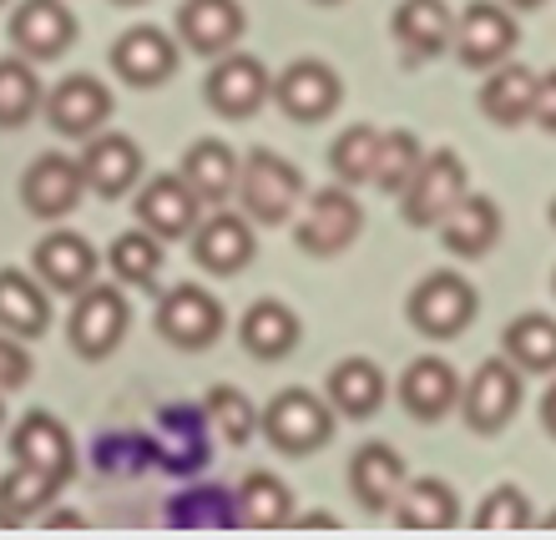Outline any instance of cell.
<instances>
[{"instance_id":"cell-1","label":"cell","mask_w":556,"mask_h":540,"mask_svg":"<svg viewBox=\"0 0 556 540\" xmlns=\"http://www.w3.org/2000/svg\"><path fill=\"white\" fill-rule=\"evenodd\" d=\"M258 429H264V439L278 454L304 460V454L324 450V445L334 439L339 414H334V404L324 395H314V389H278L264 404V414H258Z\"/></svg>"},{"instance_id":"cell-2","label":"cell","mask_w":556,"mask_h":540,"mask_svg":"<svg viewBox=\"0 0 556 540\" xmlns=\"http://www.w3.org/2000/svg\"><path fill=\"white\" fill-rule=\"evenodd\" d=\"M481 313V293L470 283L466 273H455V268H435V273H425L420 283L410 288L405 298V319L420 338H460L476 323Z\"/></svg>"},{"instance_id":"cell-3","label":"cell","mask_w":556,"mask_h":540,"mask_svg":"<svg viewBox=\"0 0 556 540\" xmlns=\"http://www.w3.org/2000/svg\"><path fill=\"white\" fill-rule=\"evenodd\" d=\"M299 203H304V172L289 157L268 152V146H253L243 157V172H238L243 218L258 222V228H278V222H289L299 213Z\"/></svg>"},{"instance_id":"cell-4","label":"cell","mask_w":556,"mask_h":540,"mask_svg":"<svg viewBox=\"0 0 556 540\" xmlns=\"http://www.w3.org/2000/svg\"><path fill=\"white\" fill-rule=\"evenodd\" d=\"M132 329V304L117 283H91L72 298V319H66V344L76 359L102 364L122 349V338Z\"/></svg>"},{"instance_id":"cell-5","label":"cell","mask_w":556,"mask_h":540,"mask_svg":"<svg viewBox=\"0 0 556 540\" xmlns=\"http://www.w3.org/2000/svg\"><path fill=\"white\" fill-rule=\"evenodd\" d=\"M466 192H470V172L460 162V152L455 146H435V152H425L410 188L400 192V218L410 228H440L455 207L466 203Z\"/></svg>"},{"instance_id":"cell-6","label":"cell","mask_w":556,"mask_h":540,"mask_svg":"<svg viewBox=\"0 0 556 540\" xmlns=\"http://www.w3.org/2000/svg\"><path fill=\"white\" fill-rule=\"evenodd\" d=\"M365 233V207L354 197V188L334 182V188H319L304 203V218L293 222V243L308 253V258H339L350 253Z\"/></svg>"},{"instance_id":"cell-7","label":"cell","mask_w":556,"mask_h":540,"mask_svg":"<svg viewBox=\"0 0 556 540\" xmlns=\"http://www.w3.org/2000/svg\"><path fill=\"white\" fill-rule=\"evenodd\" d=\"M521 399H527V380H521V369H516L506 353H496V359L476 364V374L460 384V420H466L470 435L491 439V435H501V429L516 420Z\"/></svg>"},{"instance_id":"cell-8","label":"cell","mask_w":556,"mask_h":540,"mask_svg":"<svg viewBox=\"0 0 556 540\" xmlns=\"http://www.w3.org/2000/svg\"><path fill=\"white\" fill-rule=\"evenodd\" d=\"M516 46H521V21H516L511 5H501V0H470L466 11L455 15L451 51L470 72H491L501 61H511Z\"/></svg>"},{"instance_id":"cell-9","label":"cell","mask_w":556,"mask_h":540,"mask_svg":"<svg viewBox=\"0 0 556 540\" xmlns=\"http://www.w3.org/2000/svg\"><path fill=\"white\" fill-rule=\"evenodd\" d=\"M152 323H157V334L167 338L173 349L203 353V349H213V344L223 338L228 313H223V304L207 288H198V283H177V288H167L157 298Z\"/></svg>"},{"instance_id":"cell-10","label":"cell","mask_w":556,"mask_h":540,"mask_svg":"<svg viewBox=\"0 0 556 540\" xmlns=\"http://www.w3.org/2000/svg\"><path fill=\"white\" fill-rule=\"evenodd\" d=\"M274 102L289 121L314 127V121H329L339 112V102H344V81H339V72L329 66V61L299 56L274 76Z\"/></svg>"},{"instance_id":"cell-11","label":"cell","mask_w":556,"mask_h":540,"mask_svg":"<svg viewBox=\"0 0 556 540\" xmlns=\"http://www.w3.org/2000/svg\"><path fill=\"white\" fill-rule=\"evenodd\" d=\"M112 106H117V97H112V87H106L102 76L72 72L46 91L41 112L56 137H81V142H87V137H97L106 121H112Z\"/></svg>"},{"instance_id":"cell-12","label":"cell","mask_w":556,"mask_h":540,"mask_svg":"<svg viewBox=\"0 0 556 540\" xmlns=\"http://www.w3.org/2000/svg\"><path fill=\"white\" fill-rule=\"evenodd\" d=\"M203 97L223 121H249L264 112V102H274V76H268V66L258 56L233 51V56L213 61V72L203 81Z\"/></svg>"},{"instance_id":"cell-13","label":"cell","mask_w":556,"mask_h":540,"mask_svg":"<svg viewBox=\"0 0 556 540\" xmlns=\"http://www.w3.org/2000/svg\"><path fill=\"white\" fill-rule=\"evenodd\" d=\"M81 197H87V172H81V157H66V152H41V157L21 172V203H26L30 218H41V222L72 218Z\"/></svg>"},{"instance_id":"cell-14","label":"cell","mask_w":556,"mask_h":540,"mask_svg":"<svg viewBox=\"0 0 556 540\" xmlns=\"http://www.w3.org/2000/svg\"><path fill=\"white\" fill-rule=\"evenodd\" d=\"M203 207L207 203L188 188V177H182V172H157V177H147V182H142L132 213H137V228L157 233L162 243H177V237L198 233Z\"/></svg>"},{"instance_id":"cell-15","label":"cell","mask_w":556,"mask_h":540,"mask_svg":"<svg viewBox=\"0 0 556 540\" xmlns=\"http://www.w3.org/2000/svg\"><path fill=\"white\" fill-rule=\"evenodd\" d=\"M106 61H112L117 81H127V87H137V91H152V87H162V81L177 76L182 41L167 36V30H157V26H132L112 41Z\"/></svg>"},{"instance_id":"cell-16","label":"cell","mask_w":556,"mask_h":540,"mask_svg":"<svg viewBox=\"0 0 556 540\" xmlns=\"http://www.w3.org/2000/svg\"><path fill=\"white\" fill-rule=\"evenodd\" d=\"M253 253H258V237H253V222L243 218V207H238V213L213 207V213L198 222V233H192V258L213 278L243 273V268L253 263Z\"/></svg>"},{"instance_id":"cell-17","label":"cell","mask_w":556,"mask_h":540,"mask_svg":"<svg viewBox=\"0 0 556 540\" xmlns=\"http://www.w3.org/2000/svg\"><path fill=\"white\" fill-rule=\"evenodd\" d=\"M243 30H249V15L238 0H182L177 5V41L192 56H228L243 41Z\"/></svg>"},{"instance_id":"cell-18","label":"cell","mask_w":556,"mask_h":540,"mask_svg":"<svg viewBox=\"0 0 556 540\" xmlns=\"http://www.w3.org/2000/svg\"><path fill=\"white\" fill-rule=\"evenodd\" d=\"M76 15L66 0H21L11 11V46L26 61H61L76 41Z\"/></svg>"},{"instance_id":"cell-19","label":"cell","mask_w":556,"mask_h":540,"mask_svg":"<svg viewBox=\"0 0 556 540\" xmlns=\"http://www.w3.org/2000/svg\"><path fill=\"white\" fill-rule=\"evenodd\" d=\"M460 384L466 380L455 374V364H445L435 353H420V359H410L405 374H400L395 399L415 424H440L451 409H460Z\"/></svg>"},{"instance_id":"cell-20","label":"cell","mask_w":556,"mask_h":540,"mask_svg":"<svg viewBox=\"0 0 556 540\" xmlns=\"http://www.w3.org/2000/svg\"><path fill=\"white\" fill-rule=\"evenodd\" d=\"M97 268H102L97 248H91L81 233H72V228L46 233L41 243H36V253H30V273L41 278L51 293H66V298L91 288V283H97Z\"/></svg>"},{"instance_id":"cell-21","label":"cell","mask_w":556,"mask_h":540,"mask_svg":"<svg viewBox=\"0 0 556 540\" xmlns=\"http://www.w3.org/2000/svg\"><path fill=\"white\" fill-rule=\"evenodd\" d=\"M405 480H410L405 454H400L395 445H384V439H369V445H359V450L350 454V490H354V500H359L369 515L395 511Z\"/></svg>"},{"instance_id":"cell-22","label":"cell","mask_w":556,"mask_h":540,"mask_svg":"<svg viewBox=\"0 0 556 540\" xmlns=\"http://www.w3.org/2000/svg\"><path fill=\"white\" fill-rule=\"evenodd\" d=\"M81 172H87V192L117 203L142 182V146L127 132H97L87 137V152H81Z\"/></svg>"},{"instance_id":"cell-23","label":"cell","mask_w":556,"mask_h":540,"mask_svg":"<svg viewBox=\"0 0 556 540\" xmlns=\"http://www.w3.org/2000/svg\"><path fill=\"white\" fill-rule=\"evenodd\" d=\"M536 91H542V72H531L527 61H501L491 66L476 91V106H481L485 121H496V127H527L531 112H536Z\"/></svg>"},{"instance_id":"cell-24","label":"cell","mask_w":556,"mask_h":540,"mask_svg":"<svg viewBox=\"0 0 556 540\" xmlns=\"http://www.w3.org/2000/svg\"><path fill=\"white\" fill-rule=\"evenodd\" d=\"M11 460L15 465H30V470H46L56 475L61 485L76 475V445L66 435V424L46 409H30L26 420L11 429Z\"/></svg>"},{"instance_id":"cell-25","label":"cell","mask_w":556,"mask_h":540,"mask_svg":"<svg viewBox=\"0 0 556 540\" xmlns=\"http://www.w3.org/2000/svg\"><path fill=\"white\" fill-rule=\"evenodd\" d=\"M390 30H395V41L410 66L445 56L455 46V15L445 0H400L395 15H390Z\"/></svg>"},{"instance_id":"cell-26","label":"cell","mask_w":556,"mask_h":540,"mask_svg":"<svg viewBox=\"0 0 556 540\" xmlns=\"http://www.w3.org/2000/svg\"><path fill=\"white\" fill-rule=\"evenodd\" d=\"M324 399L334 404L339 420H375L390 399V380H384V369L365 353H350V359H339L329 369V380H324Z\"/></svg>"},{"instance_id":"cell-27","label":"cell","mask_w":556,"mask_h":540,"mask_svg":"<svg viewBox=\"0 0 556 540\" xmlns=\"http://www.w3.org/2000/svg\"><path fill=\"white\" fill-rule=\"evenodd\" d=\"M299 338H304V323L293 313L283 298H258L249 304V313L238 319V344L258 359V364H278V359H289L299 349Z\"/></svg>"},{"instance_id":"cell-28","label":"cell","mask_w":556,"mask_h":540,"mask_svg":"<svg viewBox=\"0 0 556 540\" xmlns=\"http://www.w3.org/2000/svg\"><path fill=\"white\" fill-rule=\"evenodd\" d=\"M440 243H445L451 258H466V263H476V258H485V253H496L501 203L496 197H485V192H466V203L440 222Z\"/></svg>"},{"instance_id":"cell-29","label":"cell","mask_w":556,"mask_h":540,"mask_svg":"<svg viewBox=\"0 0 556 540\" xmlns=\"http://www.w3.org/2000/svg\"><path fill=\"white\" fill-rule=\"evenodd\" d=\"M177 172L188 177V188L203 197L207 207H223L228 197H238V172H243V157L223 137H198V142L182 152V167Z\"/></svg>"},{"instance_id":"cell-30","label":"cell","mask_w":556,"mask_h":540,"mask_svg":"<svg viewBox=\"0 0 556 540\" xmlns=\"http://www.w3.org/2000/svg\"><path fill=\"white\" fill-rule=\"evenodd\" d=\"M0 329L15 338H41L51 329V288L26 268H0Z\"/></svg>"},{"instance_id":"cell-31","label":"cell","mask_w":556,"mask_h":540,"mask_svg":"<svg viewBox=\"0 0 556 540\" xmlns=\"http://www.w3.org/2000/svg\"><path fill=\"white\" fill-rule=\"evenodd\" d=\"M390 515L405 530H451L460 526V496H455V485L435 480V475H415V480H405Z\"/></svg>"},{"instance_id":"cell-32","label":"cell","mask_w":556,"mask_h":540,"mask_svg":"<svg viewBox=\"0 0 556 540\" xmlns=\"http://www.w3.org/2000/svg\"><path fill=\"white\" fill-rule=\"evenodd\" d=\"M233 515L238 526L249 530H278V526H293V496L289 485L268 475V470H249L243 485L233 490Z\"/></svg>"},{"instance_id":"cell-33","label":"cell","mask_w":556,"mask_h":540,"mask_svg":"<svg viewBox=\"0 0 556 540\" xmlns=\"http://www.w3.org/2000/svg\"><path fill=\"white\" fill-rule=\"evenodd\" d=\"M501 353L521 374H556V319L552 313H521L501 329Z\"/></svg>"},{"instance_id":"cell-34","label":"cell","mask_w":556,"mask_h":540,"mask_svg":"<svg viewBox=\"0 0 556 540\" xmlns=\"http://www.w3.org/2000/svg\"><path fill=\"white\" fill-rule=\"evenodd\" d=\"M41 106H46V87H41V76H36V61H26L21 51L0 56V132L30 127V117Z\"/></svg>"},{"instance_id":"cell-35","label":"cell","mask_w":556,"mask_h":540,"mask_svg":"<svg viewBox=\"0 0 556 540\" xmlns=\"http://www.w3.org/2000/svg\"><path fill=\"white\" fill-rule=\"evenodd\" d=\"M380 142H384V132L380 127H369V121L344 127V132L334 137V146H329V172H334V182H344V188H369Z\"/></svg>"},{"instance_id":"cell-36","label":"cell","mask_w":556,"mask_h":540,"mask_svg":"<svg viewBox=\"0 0 556 540\" xmlns=\"http://www.w3.org/2000/svg\"><path fill=\"white\" fill-rule=\"evenodd\" d=\"M106 263H112V278L127 283V288H152L162 278V237L147 233V228H132V233L112 237V253H106Z\"/></svg>"},{"instance_id":"cell-37","label":"cell","mask_w":556,"mask_h":540,"mask_svg":"<svg viewBox=\"0 0 556 540\" xmlns=\"http://www.w3.org/2000/svg\"><path fill=\"white\" fill-rule=\"evenodd\" d=\"M61 496V480L56 475H46V470H30V465H11L5 475H0V505L11 515H21V520H36V515L51 505V500Z\"/></svg>"},{"instance_id":"cell-38","label":"cell","mask_w":556,"mask_h":540,"mask_svg":"<svg viewBox=\"0 0 556 540\" xmlns=\"http://www.w3.org/2000/svg\"><path fill=\"white\" fill-rule=\"evenodd\" d=\"M425 162V146L415 132H384L380 142V157H375V177H369V188H380L384 197H400V192L410 188V177L420 172Z\"/></svg>"},{"instance_id":"cell-39","label":"cell","mask_w":556,"mask_h":540,"mask_svg":"<svg viewBox=\"0 0 556 540\" xmlns=\"http://www.w3.org/2000/svg\"><path fill=\"white\" fill-rule=\"evenodd\" d=\"M203 409H207V420L223 429L228 445H249L253 429H258V409H253V399L243 395V389H233V384H213Z\"/></svg>"},{"instance_id":"cell-40","label":"cell","mask_w":556,"mask_h":540,"mask_svg":"<svg viewBox=\"0 0 556 540\" xmlns=\"http://www.w3.org/2000/svg\"><path fill=\"white\" fill-rule=\"evenodd\" d=\"M536 515H531V500L521 485H496L491 496L476 505V526L481 530H527Z\"/></svg>"},{"instance_id":"cell-41","label":"cell","mask_w":556,"mask_h":540,"mask_svg":"<svg viewBox=\"0 0 556 540\" xmlns=\"http://www.w3.org/2000/svg\"><path fill=\"white\" fill-rule=\"evenodd\" d=\"M30 374H36V364H30L26 344L0 329V395H11V389H26Z\"/></svg>"},{"instance_id":"cell-42","label":"cell","mask_w":556,"mask_h":540,"mask_svg":"<svg viewBox=\"0 0 556 540\" xmlns=\"http://www.w3.org/2000/svg\"><path fill=\"white\" fill-rule=\"evenodd\" d=\"M531 121H536L546 137H556V72H542V91H536V112H531Z\"/></svg>"},{"instance_id":"cell-43","label":"cell","mask_w":556,"mask_h":540,"mask_svg":"<svg viewBox=\"0 0 556 540\" xmlns=\"http://www.w3.org/2000/svg\"><path fill=\"white\" fill-rule=\"evenodd\" d=\"M542 429L556 439V380H552V389L542 395Z\"/></svg>"},{"instance_id":"cell-44","label":"cell","mask_w":556,"mask_h":540,"mask_svg":"<svg viewBox=\"0 0 556 540\" xmlns=\"http://www.w3.org/2000/svg\"><path fill=\"white\" fill-rule=\"evenodd\" d=\"M501 5H511V11H516V15H521V11H542L546 0H501Z\"/></svg>"},{"instance_id":"cell-45","label":"cell","mask_w":556,"mask_h":540,"mask_svg":"<svg viewBox=\"0 0 556 540\" xmlns=\"http://www.w3.org/2000/svg\"><path fill=\"white\" fill-rule=\"evenodd\" d=\"M299 526H334V515H324V511H314V515H299Z\"/></svg>"},{"instance_id":"cell-46","label":"cell","mask_w":556,"mask_h":540,"mask_svg":"<svg viewBox=\"0 0 556 540\" xmlns=\"http://www.w3.org/2000/svg\"><path fill=\"white\" fill-rule=\"evenodd\" d=\"M15 526H26V520H21V515H11L5 505H0V530H15Z\"/></svg>"},{"instance_id":"cell-47","label":"cell","mask_w":556,"mask_h":540,"mask_svg":"<svg viewBox=\"0 0 556 540\" xmlns=\"http://www.w3.org/2000/svg\"><path fill=\"white\" fill-rule=\"evenodd\" d=\"M112 5H127V11H132V5H147V0H112Z\"/></svg>"},{"instance_id":"cell-48","label":"cell","mask_w":556,"mask_h":540,"mask_svg":"<svg viewBox=\"0 0 556 540\" xmlns=\"http://www.w3.org/2000/svg\"><path fill=\"white\" fill-rule=\"evenodd\" d=\"M542 526H552V530H556V511H552V515H546V520H542Z\"/></svg>"},{"instance_id":"cell-49","label":"cell","mask_w":556,"mask_h":540,"mask_svg":"<svg viewBox=\"0 0 556 540\" xmlns=\"http://www.w3.org/2000/svg\"><path fill=\"white\" fill-rule=\"evenodd\" d=\"M314 5H339V0H314Z\"/></svg>"},{"instance_id":"cell-50","label":"cell","mask_w":556,"mask_h":540,"mask_svg":"<svg viewBox=\"0 0 556 540\" xmlns=\"http://www.w3.org/2000/svg\"><path fill=\"white\" fill-rule=\"evenodd\" d=\"M0 424H5V399H0Z\"/></svg>"},{"instance_id":"cell-51","label":"cell","mask_w":556,"mask_h":540,"mask_svg":"<svg viewBox=\"0 0 556 540\" xmlns=\"http://www.w3.org/2000/svg\"><path fill=\"white\" fill-rule=\"evenodd\" d=\"M552 228H556V197H552Z\"/></svg>"},{"instance_id":"cell-52","label":"cell","mask_w":556,"mask_h":540,"mask_svg":"<svg viewBox=\"0 0 556 540\" xmlns=\"http://www.w3.org/2000/svg\"><path fill=\"white\" fill-rule=\"evenodd\" d=\"M552 288H556V273H552Z\"/></svg>"},{"instance_id":"cell-53","label":"cell","mask_w":556,"mask_h":540,"mask_svg":"<svg viewBox=\"0 0 556 540\" xmlns=\"http://www.w3.org/2000/svg\"><path fill=\"white\" fill-rule=\"evenodd\" d=\"M0 5H11V0H0Z\"/></svg>"}]
</instances>
